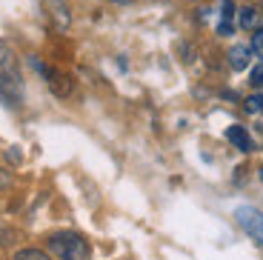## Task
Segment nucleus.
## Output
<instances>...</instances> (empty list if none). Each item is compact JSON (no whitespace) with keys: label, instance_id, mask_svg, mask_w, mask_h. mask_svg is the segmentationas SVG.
Listing matches in <instances>:
<instances>
[{"label":"nucleus","instance_id":"f03ea898","mask_svg":"<svg viewBox=\"0 0 263 260\" xmlns=\"http://www.w3.org/2000/svg\"><path fill=\"white\" fill-rule=\"evenodd\" d=\"M49 252L58 260H89L92 257V249L86 243L83 234L78 232H58L49 237Z\"/></svg>","mask_w":263,"mask_h":260},{"label":"nucleus","instance_id":"2eb2a0df","mask_svg":"<svg viewBox=\"0 0 263 260\" xmlns=\"http://www.w3.org/2000/svg\"><path fill=\"white\" fill-rule=\"evenodd\" d=\"M260 180H263V163H260Z\"/></svg>","mask_w":263,"mask_h":260},{"label":"nucleus","instance_id":"f257e3e1","mask_svg":"<svg viewBox=\"0 0 263 260\" xmlns=\"http://www.w3.org/2000/svg\"><path fill=\"white\" fill-rule=\"evenodd\" d=\"M20 95H23V86H20V75L14 66V54L6 43H0V100L17 106Z\"/></svg>","mask_w":263,"mask_h":260},{"label":"nucleus","instance_id":"39448f33","mask_svg":"<svg viewBox=\"0 0 263 260\" xmlns=\"http://www.w3.org/2000/svg\"><path fill=\"white\" fill-rule=\"evenodd\" d=\"M226 140H229L232 146H237L240 152H252V149H255V143H252L246 126H229V129H226Z\"/></svg>","mask_w":263,"mask_h":260},{"label":"nucleus","instance_id":"6e6552de","mask_svg":"<svg viewBox=\"0 0 263 260\" xmlns=\"http://www.w3.org/2000/svg\"><path fill=\"white\" fill-rule=\"evenodd\" d=\"M257 20H260V12L252 6H243L240 12H237V23H240V29H257Z\"/></svg>","mask_w":263,"mask_h":260},{"label":"nucleus","instance_id":"4468645a","mask_svg":"<svg viewBox=\"0 0 263 260\" xmlns=\"http://www.w3.org/2000/svg\"><path fill=\"white\" fill-rule=\"evenodd\" d=\"M115 3H132V0H115Z\"/></svg>","mask_w":263,"mask_h":260},{"label":"nucleus","instance_id":"20e7f679","mask_svg":"<svg viewBox=\"0 0 263 260\" xmlns=\"http://www.w3.org/2000/svg\"><path fill=\"white\" fill-rule=\"evenodd\" d=\"M43 6H46L49 17L54 20V26H58L60 32H66V29H69V23H72V14H69V6H66L63 0H43Z\"/></svg>","mask_w":263,"mask_h":260},{"label":"nucleus","instance_id":"7ed1b4c3","mask_svg":"<svg viewBox=\"0 0 263 260\" xmlns=\"http://www.w3.org/2000/svg\"><path fill=\"white\" fill-rule=\"evenodd\" d=\"M235 220H237V226L243 229L252 240L263 249V212H260V209H255V206L235 209Z\"/></svg>","mask_w":263,"mask_h":260},{"label":"nucleus","instance_id":"ddd939ff","mask_svg":"<svg viewBox=\"0 0 263 260\" xmlns=\"http://www.w3.org/2000/svg\"><path fill=\"white\" fill-rule=\"evenodd\" d=\"M9 183H12V175L6 169H0V189H9Z\"/></svg>","mask_w":263,"mask_h":260},{"label":"nucleus","instance_id":"0eeeda50","mask_svg":"<svg viewBox=\"0 0 263 260\" xmlns=\"http://www.w3.org/2000/svg\"><path fill=\"white\" fill-rule=\"evenodd\" d=\"M232 14H235V3L232 0H220V34H232Z\"/></svg>","mask_w":263,"mask_h":260},{"label":"nucleus","instance_id":"9d476101","mask_svg":"<svg viewBox=\"0 0 263 260\" xmlns=\"http://www.w3.org/2000/svg\"><path fill=\"white\" fill-rule=\"evenodd\" d=\"M246 112H249V115H263V91L260 95H252V98L246 100Z\"/></svg>","mask_w":263,"mask_h":260},{"label":"nucleus","instance_id":"423d86ee","mask_svg":"<svg viewBox=\"0 0 263 260\" xmlns=\"http://www.w3.org/2000/svg\"><path fill=\"white\" fill-rule=\"evenodd\" d=\"M252 60V46H243V43H237L229 49V66L235 69V72H243L246 66H249Z\"/></svg>","mask_w":263,"mask_h":260},{"label":"nucleus","instance_id":"f8f14e48","mask_svg":"<svg viewBox=\"0 0 263 260\" xmlns=\"http://www.w3.org/2000/svg\"><path fill=\"white\" fill-rule=\"evenodd\" d=\"M252 86H255V89H260L263 86V66H257L255 72H252V80H249Z\"/></svg>","mask_w":263,"mask_h":260},{"label":"nucleus","instance_id":"9b49d317","mask_svg":"<svg viewBox=\"0 0 263 260\" xmlns=\"http://www.w3.org/2000/svg\"><path fill=\"white\" fill-rule=\"evenodd\" d=\"M252 52L263 60V26H257L255 34H252Z\"/></svg>","mask_w":263,"mask_h":260},{"label":"nucleus","instance_id":"1a4fd4ad","mask_svg":"<svg viewBox=\"0 0 263 260\" xmlns=\"http://www.w3.org/2000/svg\"><path fill=\"white\" fill-rule=\"evenodd\" d=\"M14 260H52L46 252H40V249H23V252L14 254Z\"/></svg>","mask_w":263,"mask_h":260}]
</instances>
